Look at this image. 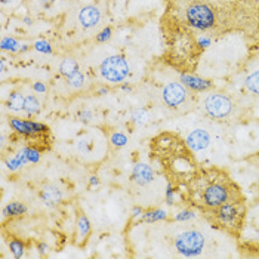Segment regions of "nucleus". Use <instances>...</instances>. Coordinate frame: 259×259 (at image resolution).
<instances>
[{
	"instance_id": "obj_1",
	"label": "nucleus",
	"mask_w": 259,
	"mask_h": 259,
	"mask_svg": "<svg viewBox=\"0 0 259 259\" xmlns=\"http://www.w3.org/2000/svg\"><path fill=\"white\" fill-rule=\"evenodd\" d=\"M185 201L201 215L233 201L244 200L239 184L222 167H201L184 187Z\"/></svg>"
},
{
	"instance_id": "obj_2",
	"label": "nucleus",
	"mask_w": 259,
	"mask_h": 259,
	"mask_svg": "<svg viewBox=\"0 0 259 259\" xmlns=\"http://www.w3.org/2000/svg\"><path fill=\"white\" fill-rule=\"evenodd\" d=\"M150 159L160 166L164 178L175 187H185L199 170L194 151L174 132H161L150 141Z\"/></svg>"
},
{
	"instance_id": "obj_3",
	"label": "nucleus",
	"mask_w": 259,
	"mask_h": 259,
	"mask_svg": "<svg viewBox=\"0 0 259 259\" xmlns=\"http://www.w3.org/2000/svg\"><path fill=\"white\" fill-rule=\"evenodd\" d=\"M222 33L240 31L246 37H259V0H231L217 6Z\"/></svg>"
},
{
	"instance_id": "obj_4",
	"label": "nucleus",
	"mask_w": 259,
	"mask_h": 259,
	"mask_svg": "<svg viewBox=\"0 0 259 259\" xmlns=\"http://www.w3.org/2000/svg\"><path fill=\"white\" fill-rule=\"evenodd\" d=\"M163 24L166 25V39H167V54L166 58L175 68H180L184 71L193 73L196 70L197 61L201 55V46L197 43L190 27H184L181 22L169 24V21L163 20Z\"/></svg>"
},
{
	"instance_id": "obj_5",
	"label": "nucleus",
	"mask_w": 259,
	"mask_h": 259,
	"mask_svg": "<svg viewBox=\"0 0 259 259\" xmlns=\"http://www.w3.org/2000/svg\"><path fill=\"white\" fill-rule=\"evenodd\" d=\"M207 221L209 225L222 231L224 234L240 239L243 234V230L246 228V220H247V200H239L233 203H227L218 209L207 212L201 215Z\"/></svg>"
},
{
	"instance_id": "obj_6",
	"label": "nucleus",
	"mask_w": 259,
	"mask_h": 259,
	"mask_svg": "<svg viewBox=\"0 0 259 259\" xmlns=\"http://www.w3.org/2000/svg\"><path fill=\"white\" fill-rule=\"evenodd\" d=\"M170 237L174 250L181 256H200L207 246V234L196 225L178 227Z\"/></svg>"
},
{
	"instance_id": "obj_7",
	"label": "nucleus",
	"mask_w": 259,
	"mask_h": 259,
	"mask_svg": "<svg viewBox=\"0 0 259 259\" xmlns=\"http://www.w3.org/2000/svg\"><path fill=\"white\" fill-rule=\"evenodd\" d=\"M185 25L199 31L217 30L218 11L210 0H190L184 9Z\"/></svg>"
},
{
	"instance_id": "obj_8",
	"label": "nucleus",
	"mask_w": 259,
	"mask_h": 259,
	"mask_svg": "<svg viewBox=\"0 0 259 259\" xmlns=\"http://www.w3.org/2000/svg\"><path fill=\"white\" fill-rule=\"evenodd\" d=\"M11 127L21 134L31 148L37 150V151H46L49 150L51 145V134H49V127L40 123L34 121H28V120L20 119H11L9 120Z\"/></svg>"
},
{
	"instance_id": "obj_9",
	"label": "nucleus",
	"mask_w": 259,
	"mask_h": 259,
	"mask_svg": "<svg viewBox=\"0 0 259 259\" xmlns=\"http://www.w3.org/2000/svg\"><path fill=\"white\" fill-rule=\"evenodd\" d=\"M201 108L209 119L218 121L231 119L236 113L234 101L222 92H210L204 95L201 100Z\"/></svg>"
},
{
	"instance_id": "obj_10",
	"label": "nucleus",
	"mask_w": 259,
	"mask_h": 259,
	"mask_svg": "<svg viewBox=\"0 0 259 259\" xmlns=\"http://www.w3.org/2000/svg\"><path fill=\"white\" fill-rule=\"evenodd\" d=\"M161 101L169 110H172L178 114H182V113H187L193 108L194 97L182 83L170 81L161 91Z\"/></svg>"
},
{
	"instance_id": "obj_11",
	"label": "nucleus",
	"mask_w": 259,
	"mask_h": 259,
	"mask_svg": "<svg viewBox=\"0 0 259 259\" xmlns=\"http://www.w3.org/2000/svg\"><path fill=\"white\" fill-rule=\"evenodd\" d=\"M101 76L107 81L111 83H120L127 77L129 74V65L124 58L113 55L108 57L107 60H104V62L101 64Z\"/></svg>"
},
{
	"instance_id": "obj_12",
	"label": "nucleus",
	"mask_w": 259,
	"mask_h": 259,
	"mask_svg": "<svg viewBox=\"0 0 259 259\" xmlns=\"http://www.w3.org/2000/svg\"><path fill=\"white\" fill-rule=\"evenodd\" d=\"M102 20V12L95 5H84L77 12V22L84 30H94L100 25Z\"/></svg>"
},
{
	"instance_id": "obj_13",
	"label": "nucleus",
	"mask_w": 259,
	"mask_h": 259,
	"mask_svg": "<svg viewBox=\"0 0 259 259\" xmlns=\"http://www.w3.org/2000/svg\"><path fill=\"white\" fill-rule=\"evenodd\" d=\"M185 141L193 151H203L210 145V135L204 129H194Z\"/></svg>"
},
{
	"instance_id": "obj_14",
	"label": "nucleus",
	"mask_w": 259,
	"mask_h": 259,
	"mask_svg": "<svg viewBox=\"0 0 259 259\" xmlns=\"http://www.w3.org/2000/svg\"><path fill=\"white\" fill-rule=\"evenodd\" d=\"M156 178L154 170L148 164H137L132 172V182L137 184L138 187H145L148 184H153Z\"/></svg>"
},
{
	"instance_id": "obj_15",
	"label": "nucleus",
	"mask_w": 259,
	"mask_h": 259,
	"mask_svg": "<svg viewBox=\"0 0 259 259\" xmlns=\"http://www.w3.org/2000/svg\"><path fill=\"white\" fill-rule=\"evenodd\" d=\"M246 225H250L255 231L259 233V193L256 199L252 201V204H247V220Z\"/></svg>"
},
{
	"instance_id": "obj_16",
	"label": "nucleus",
	"mask_w": 259,
	"mask_h": 259,
	"mask_svg": "<svg viewBox=\"0 0 259 259\" xmlns=\"http://www.w3.org/2000/svg\"><path fill=\"white\" fill-rule=\"evenodd\" d=\"M77 239L81 240V244H84V241L89 239L91 236V224L88 218L83 215V213H79V220H77Z\"/></svg>"
},
{
	"instance_id": "obj_17",
	"label": "nucleus",
	"mask_w": 259,
	"mask_h": 259,
	"mask_svg": "<svg viewBox=\"0 0 259 259\" xmlns=\"http://www.w3.org/2000/svg\"><path fill=\"white\" fill-rule=\"evenodd\" d=\"M182 79L184 81H187L185 84L188 86V88H193V89H196V91H203V89H207V88H210V81H207V80H203V79H197V77H193V76H182Z\"/></svg>"
},
{
	"instance_id": "obj_18",
	"label": "nucleus",
	"mask_w": 259,
	"mask_h": 259,
	"mask_svg": "<svg viewBox=\"0 0 259 259\" xmlns=\"http://www.w3.org/2000/svg\"><path fill=\"white\" fill-rule=\"evenodd\" d=\"M246 88L249 92L255 94V95H259V70L258 71H253L247 76V79L244 81Z\"/></svg>"
},
{
	"instance_id": "obj_19",
	"label": "nucleus",
	"mask_w": 259,
	"mask_h": 259,
	"mask_svg": "<svg viewBox=\"0 0 259 259\" xmlns=\"http://www.w3.org/2000/svg\"><path fill=\"white\" fill-rule=\"evenodd\" d=\"M24 104H25V98L21 94H18V92L12 94L9 97V100H8V105H9V108L12 111H21V110H24Z\"/></svg>"
},
{
	"instance_id": "obj_20",
	"label": "nucleus",
	"mask_w": 259,
	"mask_h": 259,
	"mask_svg": "<svg viewBox=\"0 0 259 259\" xmlns=\"http://www.w3.org/2000/svg\"><path fill=\"white\" fill-rule=\"evenodd\" d=\"M24 110L28 113V114H36L39 113L40 104L36 97H27L25 98V104H24Z\"/></svg>"
},
{
	"instance_id": "obj_21",
	"label": "nucleus",
	"mask_w": 259,
	"mask_h": 259,
	"mask_svg": "<svg viewBox=\"0 0 259 259\" xmlns=\"http://www.w3.org/2000/svg\"><path fill=\"white\" fill-rule=\"evenodd\" d=\"M41 196H43V199L46 200V201H51V203H57L61 199L60 191L57 188H54V187H46L43 190Z\"/></svg>"
},
{
	"instance_id": "obj_22",
	"label": "nucleus",
	"mask_w": 259,
	"mask_h": 259,
	"mask_svg": "<svg viewBox=\"0 0 259 259\" xmlns=\"http://www.w3.org/2000/svg\"><path fill=\"white\" fill-rule=\"evenodd\" d=\"M76 70H77V65L73 60H65L61 64V73L67 77H70Z\"/></svg>"
},
{
	"instance_id": "obj_23",
	"label": "nucleus",
	"mask_w": 259,
	"mask_h": 259,
	"mask_svg": "<svg viewBox=\"0 0 259 259\" xmlns=\"http://www.w3.org/2000/svg\"><path fill=\"white\" fill-rule=\"evenodd\" d=\"M68 79V83L71 84V86H74V88H80L81 84H83V74L80 73L79 70H76L70 77H67Z\"/></svg>"
},
{
	"instance_id": "obj_24",
	"label": "nucleus",
	"mask_w": 259,
	"mask_h": 259,
	"mask_svg": "<svg viewBox=\"0 0 259 259\" xmlns=\"http://www.w3.org/2000/svg\"><path fill=\"white\" fill-rule=\"evenodd\" d=\"M9 246H11V250L14 252V255L15 256H22V253H24V247H22V244H21L20 241H9Z\"/></svg>"
},
{
	"instance_id": "obj_25",
	"label": "nucleus",
	"mask_w": 259,
	"mask_h": 259,
	"mask_svg": "<svg viewBox=\"0 0 259 259\" xmlns=\"http://www.w3.org/2000/svg\"><path fill=\"white\" fill-rule=\"evenodd\" d=\"M2 2H3V3H6V2H9V0H2Z\"/></svg>"
},
{
	"instance_id": "obj_26",
	"label": "nucleus",
	"mask_w": 259,
	"mask_h": 259,
	"mask_svg": "<svg viewBox=\"0 0 259 259\" xmlns=\"http://www.w3.org/2000/svg\"><path fill=\"white\" fill-rule=\"evenodd\" d=\"M258 161H259V153H258Z\"/></svg>"
},
{
	"instance_id": "obj_27",
	"label": "nucleus",
	"mask_w": 259,
	"mask_h": 259,
	"mask_svg": "<svg viewBox=\"0 0 259 259\" xmlns=\"http://www.w3.org/2000/svg\"><path fill=\"white\" fill-rule=\"evenodd\" d=\"M167 2H170V0H167Z\"/></svg>"
}]
</instances>
